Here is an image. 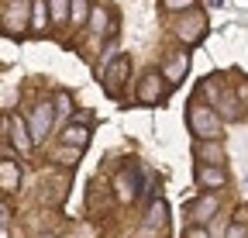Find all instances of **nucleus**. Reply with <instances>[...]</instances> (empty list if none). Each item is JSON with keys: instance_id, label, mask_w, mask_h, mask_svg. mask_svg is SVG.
Masks as SVG:
<instances>
[{"instance_id": "f257e3e1", "label": "nucleus", "mask_w": 248, "mask_h": 238, "mask_svg": "<svg viewBox=\"0 0 248 238\" xmlns=\"http://www.w3.org/2000/svg\"><path fill=\"white\" fill-rule=\"evenodd\" d=\"M186 121H190V131L200 138V142H221V114H217L214 107L193 100L190 107H186Z\"/></svg>"}, {"instance_id": "f03ea898", "label": "nucleus", "mask_w": 248, "mask_h": 238, "mask_svg": "<svg viewBox=\"0 0 248 238\" xmlns=\"http://www.w3.org/2000/svg\"><path fill=\"white\" fill-rule=\"evenodd\" d=\"M28 7H31V0H7L4 4V32L7 35H24L28 32Z\"/></svg>"}, {"instance_id": "7ed1b4c3", "label": "nucleus", "mask_w": 248, "mask_h": 238, "mask_svg": "<svg viewBox=\"0 0 248 238\" xmlns=\"http://www.w3.org/2000/svg\"><path fill=\"white\" fill-rule=\"evenodd\" d=\"M128 73H131V59L128 55L114 59V63L107 66V73H104V90L110 97H121V86H124V79H128Z\"/></svg>"}, {"instance_id": "20e7f679", "label": "nucleus", "mask_w": 248, "mask_h": 238, "mask_svg": "<svg viewBox=\"0 0 248 238\" xmlns=\"http://www.w3.org/2000/svg\"><path fill=\"white\" fill-rule=\"evenodd\" d=\"M162 97H166V76L155 73V69H148L141 76V86H138V100L141 104H159Z\"/></svg>"}, {"instance_id": "39448f33", "label": "nucleus", "mask_w": 248, "mask_h": 238, "mask_svg": "<svg viewBox=\"0 0 248 238\" xmlns=\"http://www.w3.org/2000/svg\"><path fill=\"white\" fill-rule=\"evenodd\" d=\"M179 38H183V45H197L200 38H203V32H207V17L200 14V11H190L183 21H179Z\"/></svg>"}, {"instance_id": "423d86ee", "label": "nucleus", "mask_w": 248, "mask_h": 238, "mask_svg": "<svg viewBox=\"0 0 248 238\" xmlns=\"http://www.w3.org/2000/svg\"><path fill=\"white\" fill-rule=\"evenodd\" d=\"M114 193H117V200H124V204H131V200L138 197V166H128L124 173H117Z\"/></svg>"}, {"instance_id": "0eeeda50", "label": "nucleus", "mask_w": 248, "mask_h": 238, "mask_svg": "<svg viewBox=\"0 0 248 238\" xmlns=\"http://www.w3.org/2000/svg\"><path fill=\"white\" fill-rule=\"evenodd\" d=\"M28 128H31V138H35V142H42V138L48 135V128H52V104H48V100L35 104V111H31V121H28Z\"/></svg>"}, {"instance_id": "6e6552de", "label": "nucleus", "mask_w": 248, "mask_h": 238, "mask_svg": "<svg viewBox=\"0 0 248 238\" xmlns=\"http://www.w3.org/2000/svg\"><path fill=\"white\" fill-rule=\"evenodd\" d=\"M200 166H224V145L221 142H197Z\"/></svg>"}, {"instance_id": "1a4fd4ad", "label": "nucleus", "mask_w": 248, "mask_h": 238, "mask_svg": "<svg viewBox=\"0 0 248 238\" xmlns=\"http://www.w3.org/2000/svg\"><path fill=\"white\" fill-rule=\"evenodd\" d=\"M4 128L11 131V138H14V145L21 148V152H31V145H35V138H31V128L21 121V117H17V121H14V117H7V121H4Z\"/></svg>"}, {"instance_id": "9d476101", "label": "nucleus", "mask_w": 248, "mask_h": 238, "mask_svg": "<svg viewBox=\"0 0 248 238\" xmlns=\"http://www.w3.org/2000/svg\"><path fill=\"white\" fill-rule=\"evenodd\" d=\"M197 183L207 187V190H217V187L228 183V173L221 166H197Z\"/></svg>"}, {"instance_id": "9b49d317", "label": "nucleus", "mask_w": 248, "mask_h": 238, "mask_svg": "<svg viewBox=\"0 0 248 238\" xmlns=\"http://www.w3.org/2000/svg\"><path fill=\"white\" fill-rule=\"evenodd\" d=\"M186 211H190V218H193V221H197V228H200L203 221H210V218H214V211H217V200H214L210 193H203L200 200H193L190 207H186Z\"/></svg>"}, {"instance_id": "f8f14e48", "label": "nucleus", "mask_w": 248, "mask_h": 238, "mask_svg": "<svg viewBox=\"0 0 248 238\" xmlns=\"http://www.w3.org/2000/svg\"><path fill=\"white\" fill-rule=\"evenodd\" d=\"M21 183V166H14V159H4L0 162V187H4V193H14Z\"/></svg>"}, {"instance_id": "ddd939ff", "label": "nucleus", "mask_w": 248, "mask_h": 238, "mask_svg": "<svg viewBox=\"0 0 248 238\" xmlns=\"http://www.w3.org/2000/svg\"><path fill=\"white\" fill-rule=\"evenodd\" d=\"M186 66H190V55H186V52H176L169 63H166V69H162L166 83H179V79H183V73H186Z\"/></svg>"}, {"instance_id": "4468645a", "label": "nucleus", "mask_w": 248, "mask_h": 238, "mask_svg": "<svg viewBox=\"0 0 248 238\" xmlns=\"http://www.w3.org/2000/svg\"><path fill=\"white\" fill-rule=\"evenodd\" d=\"M169 224V211H166V204L162 200H155L152 207H148V214H145V231H152V228H166Z\"/></svg>"}, {"instance_id": "2eb2a0df", "label": "nucleus", "mask_w": 248, "mask_h": 238, "mask_svg": "<svg viewBox=\"0 0 248 238\" xmlns=\"http://www.w3.org/2000/svg\"><path fill=\"white\" fill-rule=\"evenodd\" d=\"M62 142H66L69 148H83L90 142V128L86 125H69L66 131H62Z\"/></svg>"}, {"instance_id": "dca6fc26", "label": "nucleus", "mask_w": 248, "mask_h": 238, "mask_svg": "<svg viewBox=\"0 0 248 238\" xmlns=\"http://www.w3.org/2000/svg\"><path fill=\"white\" fill-rule=\"evenodd\" d=\"M90 28H93V35L114 32V24H110V14H107L104 7H93V14H90Z\"/></svg>"}, {"instance_id": "f3484780", "label": "nucleus", "mask_w": 248, "mask_h": 238, "mask_svg": "<svg viewBox=\"0 0 248 238\" xmlns=\"http://www.w3.org/2000/svg\"><path fill=\"white\" fill-rule=\"evenodd\" d=\"M31 32H45V0H31Z\"/></svg>"}, {"instance_id": "a211bd4d", "label": "nucleus", "mask_w": 248, "mask_h": 238, "mask_svg": "<svg viewBox=\"0 0 248 238\" xmlns=\"http://www.w3.org/2000/svg\"><path fill=\"white\" fill-rule=\"evenodd\" d=\"M93 11H90V4L86 0H73V7H69V17H73V24H86V17H90Z\"/></svg>"}, {"instance_id": "6ab92c4d", "label": "nucleus", "mask_w": 248, "mask_h": 238, "mask_svg": "<svg viewBox=\"0 0 248 238\" xmlns=\"http://www.w3.org/2000/svg\"><path fill=\"white\" fill-rule=\"evenodd\" d=\"M217 114L228 117V121H231V117H238V107H234V97H231V94H224L221 100H217Z\"/></svg>"}, {"instance_id": "aec40b11", "label": "nucleus", "mask_w": 248, "mask_h": 238, "mask_svg": "<svg viewBox=\"0 0 248 238\" xmlns=\"http://www.w3.org/2000/svg\"><path fill=\"white\" fill-rule=\"evenodd\" d=\"M48 4H52V14H55V21H66L69 7H73V0H48Z\"/></svg>"}, {"instance_id": "412c9836", "label": "nucleus", "mask_w": 248, "mask_h": 238, "mask_svg": "<svg viewBox=\"0 0 248 238\" xmlns=\"http://www.w3.org/2000/svg\"><path fill=\"white\" fill-rule=\"evenodd\" d=\"M55 159H59L62 166H76V159H79V148H73V152H69V148H62V152H55Z\"/></svg>"}, {"instance_id": "4be33fe9", "label": "nucleus", "mask_w": 248, "mask_h": 238, "mask_svg": "<svg viewBox=\"0 0 248 238\" xmlns=\"http://www.w3.org/2000/svg\"><path fill=\"white\" fill-rule=\"evenodd\" d=\"M166 11H183V7H193V0H162Z\"/></svg>"}, {"instance_id": "5701e85b", "label": "nucleus", "mask_w": 248, "mask_h": 238, "mask_svg": "<svg viewBox=\"0 0 248 238\" xmlns=\"http://www.w3.org/2000/svg\"><path fill=\"white\" fill-rule=\"evenodd\" d=\"M224 238H248V224H231Z\"/></svg>"}, {"instance_id": "b1692460", "label": "nucleus", "mask_w": 248, "mask_h": 238, "mask_svg": "<svg viewBox=\"0 0 248 238\" xmlns=\"http://www.w3.org/2000/svg\"><path fill=\"white\" fill-rule=\"evenodd\" d=\"M55 111H59V114H66V111H69V97H66V94H59V97H55Z\"/></svg>"}, {"instance_id": "393cba45", "label": "nucleus", "mask_w": 248, "mask_h": 238, "mask_svg": "<svg viewBox=\"0 0 248 238\" xmlns=\"http://www.w3.org/2000/svg\"><path fill=\"white\" fill-rule=\"evenodd\" d=\"M186 238H210L203 228H190V231H186Z\"/></svg>"}]
</instances>
